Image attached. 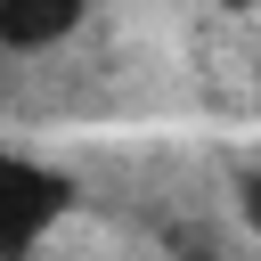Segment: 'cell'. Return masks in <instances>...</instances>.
I'll return each mask as SVG.
<instances>
[{
    "label": "cell",
    "mask_w": 261,
    "mask_h": 261,
    "mask_svg": "<svg viewBox=\"0 0 261 261\" xmlns=\"http://www.w3.org/2000/svg\"><path fill=\"white\" fill-rule=\"evenodd\" d=\"M82 24H90V0H0V49L8 57L65 49Z\"/></svg>",
    "instance_id": "cell-2"
},
{
    "label": "cell",
    "mask_w": 261,
    "mask_h": 261,
    "mask_svg": "<svg viewBox=\"0 0 261 261\" xmlns=\"http://www.w3.org/2000/svg\"><path fill=\"white\" fill-rule=\"evenodd\" d=\"M220 8H228V16H253V8H261V0H220Z\"/></svg>",
    "instance_id": "cell-4"
},
{
    "label": "cell",
    "mask_w": 261,
    "mask_h": 261,
    "mask_svg": "<svg viewBox=\"0 0 261 261\" xmlns=\"http://www.w3.org/2000/svg\"><path fill=\"white\" fill-rule=\"evenodd\" d=\"M237 220L261 237V171H237Z\"/></svg>",
    "instance_id": "cell-3"
},
{
    "label": "cell",
    "mask_w": 261,
    "mask_h": 261,
    "mask_svg": "<svg viewBox=\"0 0 261 261\" xmlns=\"http://www.w3.org/2000/svg\"><path fill=\"white\" fill-rule=\"evenodd\" d=\"M73 196H82L73 171H57V163H41V155L0 139V261H33L73 220Z\"/></svg>",
    "instance_id": "cell-1"
}]
</instances>
